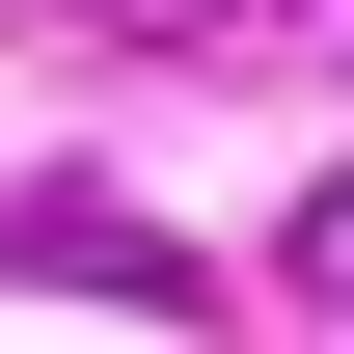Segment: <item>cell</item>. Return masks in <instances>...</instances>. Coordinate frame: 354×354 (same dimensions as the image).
Instances as JSON below:
<instances>
[{
    "label": "cell",
    "instance_id": "6da1fadb",
    "mask_svg": "<svg viewBox=\"0 0 354 354\" xmlns=\"http://www.w3.org/2000/svg\"><path fill=\"white\" fill-rule=\"evenodd\" d=\"M300 272H327V300H354V164H327V218H300Z\"/></svg>",
    "mask_w": 354,
    "mask_h": 354
},
{
    "label": "cell",
    "instance_id": "7a4b0ae2",
    "mask_svg": "<svg viewBox=\"0 0 354 354\" xmlns=\"http://www.w3.org/2000/svg\"><path fill=\"white\" fill-rule=\"evenodd\" d=\"M164 28H191V0H164Z\"/></svg>",
    "mask_w": 354,
    "mask_h": 354
}]
</instances>
